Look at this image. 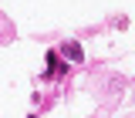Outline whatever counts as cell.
I'll return each mask as SVG.
<instances>
[{"label":"cell","mask_w":135,"mask_h":118,"mask_svg":"<svg viewBox=\"0 0 135 118\" xmlns=\"http://www.w3.org/2000/svg\"><path fill=\"white\" fill-rule=\"evenodd\" d=\"M47 74H57V78H61V74H68V64L57 57V54H54V51L47 54Z\"/></svg>","instance_id":"1"},{"label":"cell","mask_w":135,"mask_h":118,"mask_svg":"<svg viewBox=\"0 0 135 118\" xmlns=\"http://www.w3.org/2000/svg\"><path fill=\"white\" fill-rule=\"evenodd\" d=\"M61 54L71 57V61H81V57H84V54H81V44H74V41H68L64 47H61Z\"/></svg>","instance_id":"2"}]
</instances>
